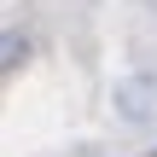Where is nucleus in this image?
<instances>
[{"mask_svg": "<svg viewBox=\"0 0 157 157\" xmlns=\"http://www.w3.org/2000/svg\"><path fill=\"white\" fill-rule=\"evenodd\" d=\"M23 58H29V35L23 29H0V76L23 70Z\"/></svg>", "mask_w": 157, "mask_h": 157, "instance_id": "f257e3e1", "label": "nucleus"}]
</instances>
